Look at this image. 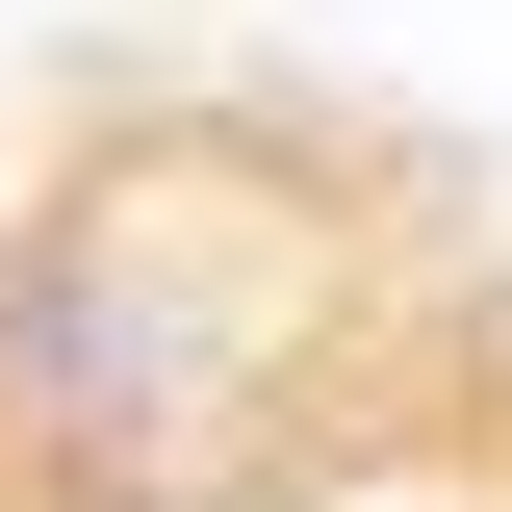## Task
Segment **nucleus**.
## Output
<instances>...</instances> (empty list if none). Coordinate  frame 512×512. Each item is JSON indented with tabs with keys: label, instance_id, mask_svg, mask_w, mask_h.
<instances>
[{
	"label": "nucleus",
	"instance_id": "1",
	"mask_svg": "<svg viewBox=\"0 0 512 512\" xmlns=\"http://www.w3.org/2000/svg\"><path fill=\"white\" fill-rule=\"evenodd\" d=\"M359 384V256L308 205L77 180L0 231V461L52 512H231Z\"/></svg>",
	"mask_w": 512,
	"mask_h": 512
}]
</instances>
